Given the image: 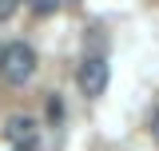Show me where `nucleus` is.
Masks as SVG:
<instances>
[{"label": "nucleus", "instance_id": "7", "mask_svg": "<svg viewBox=\"0 0 159 151\" xmlns=\"http://www.w3.org/2000/svg\"><path fill=\"white\" fill-rule=\"evenodd\" d=\"M151 139H155V143H159V112L151 115Z\"/></svg>", "mask_w": 159, "mask_h": 151}, {"label": "nucleus", "instance_id": "3", "mask_svg": "<svg viewBox=\"0 0 159 151\" xmlns=\"http://www.w3.org/2000/svg\"><path fill=\"white\" fill-rule=\"evenodd\" d=\"M4 135H8L16 147H24V151H32V147H36V139H40L36 119H32V115H8V123H4Z\"/></svg>", "mask_w": 159, "mask_h": 151}, {"label": "nucleus", "instance_id": "1", "mask_svg": "<svg viewBox=\"0 0 159 151\" xmlns=\"http://www.w3.org/2000/svg\"><path fill=\"white\" fill-rule=\"evenodd\" d=\"M0 76H4V84L24 88V84L36 76V52H32L24 40L4 44V48H0Z\"/></svg>", "mask_w": 159, "mask_h": 151}, {"label": "nucleus", "instance_id": "6", "mask_svg": "<svg viewBox=\"0 0 159 151\" xmlns=\"http://www.w3.org/2000/svg\"><path fill=\"white\" fill-rule=\"evenodd\" d=\"M48 115H52V119H60V115H64V108H60V99H48Z\"/></svg>", "mask_w": 159, "mask_h": 151}, {"label": "nucleus", "instance_id": "8", "mask_svg": "<svg viewBox=\"0 0 159 151\" xmlns=\"http://www.w3.org/2000/svg\"><path fill=\"white\" fill-rule=\"evenodd\" d=\"M16 151H24V147H16ZM32 151H36V147H32Z\"/></svg>", "mask_w": 159, "mask_h": 151}, {"label": "nucleus", "instance_id": "4", "mask_svg": "<svg viewBox=\"0 0 159 151\" xmlns=\"http://www.w3.org/2000/svg\"><path fill=\"white\" fill-rule=\"evenodd\" d=\"M24 4H28V8H32L36 16H56L64 0H24Z\"/></svg>", "mask_w": 159, "mask_h": 151}, {"label": "nucleus", "instance_id": "2", "mask_svg": "<svg viewBox=\"0 0 159 151\" xmlns=\"http://www.w3.org/2000/svg\"><path fill=\"white\" fill-rule=\"evenodd\" d=\"M76 84H80V92L88 99L103 95V88H107V64H103V56H88L84 60L80 72H76Z\"/></svg>", "mask_w": 159, "mask_h": 151}, {"label": "nucleus", "instance_id": "5", "mask_svg": "<svg viewBox=\"0 0 159 151\" xmlns=\"http://www.w3.org/2000/svg\"><path fill=\"white\" fill-rule=\"evenodd\" d=\"M20 8V0H0V20H12Z\"/></svg>", "mask_w": 159, "mask_h": 151}]
</instances>
